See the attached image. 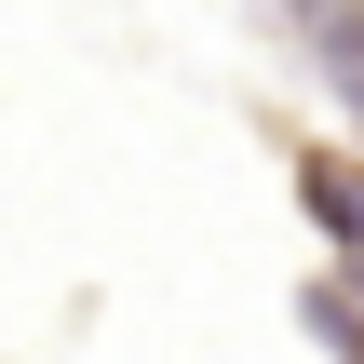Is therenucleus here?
<instances>
[{
  "instance_id": "1",
  "label": "nucleus",
  "mask_w": 364,
  "mask_h": 364,
  "mask_svg": "<svg viewBox=\"0 0 364 364\" xmlns=\"http://www.w3.org/2000/svg\"><path fill=\"white\" fill-rule=\"evenodd\" d=\"M311 189H324V230L364 243V176H351V162H311Z\"/></svg>"
}]
</instances>
